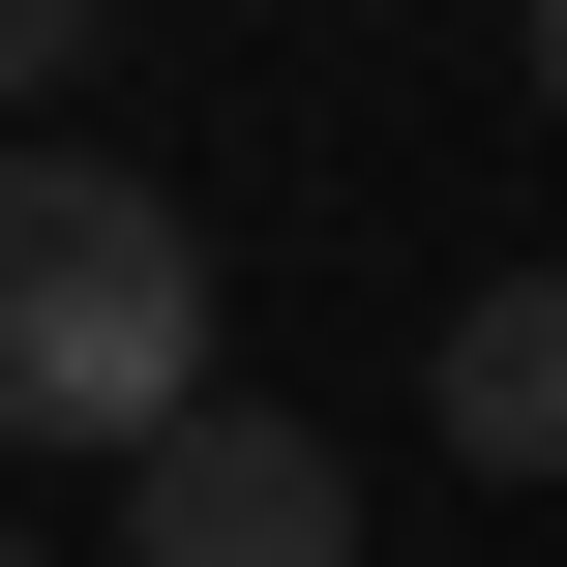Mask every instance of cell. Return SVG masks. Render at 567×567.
Here are the masks:
<instances>
[{
  "mask_svg": "<svg viewBox=\"0 0 567 567\" xmlns=\"http://www.w3.org/2000/svg\"><path fill=\"white\" fill-rule=\"evenodd\" d=\"M179 419H209V239H179L120 150L30 120V150H0V449H120V478H150Z\"/></svg>",
  "mask_w": 567,
  "mask_h": 567,
  "instance_id": "obj_1",
  "label": "cell"
},
{
  "mask_svg": "<svg viewBox=\"0 0 567 567\" xmlns=\"http://www.w3.org/2000/svg\"><path fill=\"white\" fill-rule=\"evenodd\" d=\"M120 567H359V478H329V419L209 389V419L120 478Z\"/></svg>",
  "mask_w": 567,
  "mask_h": 567,
  "instance_id": "obj_2",
  "label": "cell"
},
{
  "mask_svg": "<svg viewBox=\"0 0 567 567\" xmlns=\"http://www.w3.org/2000/svg\"><path fill=\"white\" fill-rule=\"evenodd\" d=\"M419 419H449L478 478H567V269H508V299H449V359H419Z\"/></svg>",
  "mask_w": 567,
  "mask_h": 567,
  "instance_id": "obj_3",
  "label": "cell"
},
{
  "mask_svg": "<svg viewBox=\"0 0 567 567\" xmlns=\"http://www.w3.org/2000/svg\"><path fill=\"white\" fill-rule=\"evenodd\" d=\"M30 90H90V0H0V150H30Z\"/></svg>",
  "mask_w": 567,
  "mask_h": 567,
  "instance_id": "obj_4",
  "label": "cell"
},
{
  "mask_svg": "<svg viewBox=\"0 0 567 567\" xmlns=\"http://www.w3.org/2000/svg\"><path fill=\"white\" fill-rule=\"evenodd\" d=\"M538 90H567V0H538Z\"/></svg>",
  "mask_w": 567,
  "mask_h": 567,
  "instance_id": "obj_5",
  "label": "cell"
},
{
  "mask_svg": "<svg viewBox=\"0 0 567 567\" xmlns=\"http://www.w3.org/2000/svg\"><path fill=\"white\" fill-rule=\"evenodd\" d=\"M0 567H30V538H0Z\"/></svg>",
  "mask_w": 567,
  "mask_h": 567,
  "instance_id": "obj_6",
  "label": "cell"
}]
</instances>
